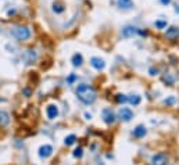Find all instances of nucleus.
<instances>
[{
  "mask_svg": "<svg viewBox=\"0 0 179 165\" xmlns=\"http://www.w3.org/2000/svg\"><path fill=\"white\" fill-rule=\"evenodd\" d=\"M75 142H76V136H75V135H70V136L65 137L64 144H65V146H72Z\"/></svg>",
  "mask_w": 179,
  "mask_h": 165,
  "instance_id": "2eb2a0df",
  "label": "nucleus"
},
{
  "mask_svg": "<svg viewBox=\"0 0 179 165\" xmlns=\"http://www.w3.org/2000/svg\"><path fill=\"white\" fill-rule=\"evenodd\" d=\"M164 103H165V104H173V103H175V99H173V97L165 99V100H164Z\"/></svg>",
  "mask_w": 179,
  "mask_h": 165,
  "instance_id": "5701e85b",
  "label": "nucleus"
},
{
  "mask_svg": "<svg viewBox=\"0 0 179 165\" xmlns=\"http://www.w3.org/2000/svg\"><path fill=\"white\" fill-rule=\"evenodd\" d=\"M53 11L57 13V14H60V13L64 11V6H63L61 3H59V2H56V3H53Z\"/></svg>",
  "mask_w": 179,
  "mask_h": 165,
  "instance_id": "dca6fc26",
  "label": "nucleus"
},
{
  "mask_svg": "<svg viewBox=\"0 0 179 165\" xmlns=\"http://www.w3.org/2000/svg\"><path fill=\"white\" fill-rule=\"evenodd\" d=\"M136 34H137V28H135V26H125L122 29V36L125 38H131Z\"/></svg>",
  "mask_w": 179,
  "mask_h": 165,
  "instance_id": "f8f14e48",
  "label": "nucleus"
},
{
  "mask_svg": "<svg viewBox=\"0 0 179 165\" xmlns=\"http://www.w3.org/2000/svg\"><path fill=\"white\" fill-rule=\"evenodd\" d=\"M13 35L15 36V39L18 40H28L31 38V31L26 26H15L13 29Z\"/></svg>",
  "mask_w": 179,
  "mask_h": 165,
  "instance_id": "f03ea898",
  "label": "nucleus"
},
{
  "mask_svg": "<svg viewBox=\"0 0 179 165\" xmlns=\"http://www.w3.org/2000/svg\"><path fill=\"white\" fill-rule=\"evenodd\" d=\"M74 157H75V158H81L82 155H83V150H82L81 147H78V148H75V150H74Z\"/></svg>",
  "mask_w": 179,
  "mask_h": 165,
  "instance_id": "412c9836",
  "label": "nucleus"
},
{
  "mask_svg": "<svg viewBox=\"0 0 179 165\" xmlns=\"http://www.w3.org/2000/svg\"><path fill=\"white\" fill-rule=\"evenodd\" d=\"M29 56V58H28V64H31V62H34L35 60H36V53H35L34 50H28V53H26Z\"/></svg>",
  "mask_w": 179,
  "mask_h": 165,
  "instance_id": "a211bd4d",
  "label": "nucleus"
},
{
  "mask_svg": "<svg viewBox=\"0 0 179 165\" xmlns=\"http://www.w3.org/2000/svg\"><path fill=\"white\" fill-rule=\"evenodd\" d=\"M129 99L126 97L125 95H117V103H120V104H124V103H126Z\"/></svg>",
  "mask_w": 179,
  "mask_h": 165,
  "instance_id": "aec40b11",
  "label": "nucleus"
},
{
  "mask_svg": "<svg viewBox=\"0 0 179 165\" xmlns=\"http://www.w3.org/2000/svg\"><path fill=\"white\" fill-rule=\"evenodd\" d=\"M117 4L121 10H131L133 7V2L132 0H117Z\"/></svg>",
  "mask_w": 179,
  "mask_h": 165,
  "instance_id": "9d476101",
  "label": "nucleus"
},
{
  "mask_svg": "<svg viewBox=\"0 0 179 165\" xmlns=\"http://www.w3.org/2000/svg\"><path fill=\"white\" fill-rule=\"evenodd\" d=\"M118 115H120V118L124 121V122H129V121L133 118V111H132L131 108H126V107H124V108L120 110Z\"/></svg>",
  "mask_w": 179,
  "mask_h": 165,
  "instance_id": "20e7f679",
  "label": "nucleus"
},
{
  "mask_svg": "<svg viewBox=\"0 0 179 165\" xmlns=\"http://www.w3.org/2000/svg\"><path fill=\"white\" fill-rule=\"evenodd\" d=\"M165 36H167V39L169 40H175L179 38V28H176V26H171V28L167 29V32H165Z\"/></svg>",
  "mask_w": 179,
  "mask_h": 165,
  "instance_id": "6e6552de",
  "label": "nucleus"
},
{
  "mask_svg": "<svg viewBox=\"0 0 179 165\" xmlns=\"http://www.w3.org/2000/svg\"><path fill=\"white\" fill-rule=\"evenodd\" d=\"M154 25H156V28H158V29H164V28H167V21L158 20V21L154 22Z\"/></svg>",
  "mask_w": 179,
  "mask_h": 165,
  "instance_id": "6ab92c4d",
  "label": "nucleus"
},
{
  "mask_svg": "<svg viewBox=\"0 0 179 165\" xmlns=\"http://www.w3.org/2000/svg\"><path fill=\"white\" fill-rule=\"evenodd\" d=\"M157 72H158L157 70H154V68H150V74H151V75H157Z\"/></svg>",
  "mask_w": 179,
  "mask_h": 165,
  "instance_id": "b1692460",
  "label": "nucleus"
},
{
  "mask_svg": "<svg viewBox=\"0 0 179 165\" xmlns=\"http://www.w3.org/2000/svg\"><path fill=\"white\" fill-rule=\"evenodd\" d=\"M82 62H83V57H82V54L76 53L72 56V65L74 67H81Z\"/></svg>",
  "mask_w": 179,
  "mask_h": 165,
  "instance_id": "4468645a",
  "label": "nucleus"
},
{
  "mask_svg": "<svg viewBox=\"0 0 179 165\" xmlns=\"http://www.w3.org/2000/svg\"><path fill=\"white\" fill-rule=\"evenodd\" d=\"M101 115H103V119L107 125H112V123L115 122V119H117V117H115V114L111 111V108H104L103 112H101Z\"/></svg>",
  "mask_w": 179,
  "mask_h": 165,
  "instance_id": "7ed1b4c3",
  "label": "nucleus"
},
{
  "mask_svg": "<svg viewBox=\"0 0 179 165\" xmlns=\"http://www.w3.org/2000/svg\"><path fill=\"white\" fill-rule=\"evenodd\" d=\"M146 133H147V131H146V128L143 125H137L136 128L133 129V136L137 137V139H140V137H144Z\"/></svg>",
  "mask_w": 179,
  "mask_h": 165,
  "instance_id": "9b49d317",
  "label": "nucleus"
},
{
  "mask_svg": "<svg viewBox=\"0 0 179 165\" xmlns=\"http://www.w3.org/2000/svg\"><path fill=\"white\" fill-rule=\"evenodd\" d=\"M85 117H86V119H90V118H92V114H89V112H86V114H85Z\"/></svg>",
  "mask_w": 179,
  "mask_h": 165,
  "instance_id": "a878e982",
  "label": "nucleus"
},
{
  "mask_svg": "<svg viewBox=\"0 0 179 165\" xmlns=\"http://www.w3.org/2000/svg\"><path fill=\"white\" fill-rule=\"evenodd\" d=\"M75 79H76V75H74V74H71V75H70V78L67 79V82H68V83H72V82L75 81Z\"/></svg>",
  "mask_w": 179,
  "mask_h": 165,
  "instance_id": "4be33fe9",
  "label": "nucleus"
},
{
  "mask_svg": "<svg viewBox=\"0 0 179 165\" xmlns=\"http://www.w3.org/2000/svg\"><path fill=\"white\" fill-rule=\"evenodd\" d=\"M46 114H47L49 119H54V118H57L59 117V107L54 106V104L47 106V108H46Z\"/></svg>",
  "mask_w": 179,
  "mask_h": 165,
  "instance_id": "1a4fd4ad",
  "label": "nucleus"
},
{
  "mask_svg": "<svg viewBox=\"0 0 179 165\" xmlns=\"http://www.w3.org/2000/svg\"><path fill=\"white\" fill-rule=\"evenodd\" d=\"M75 93H76V96H78L79 100L85 104H92V103H95V100H96L95 89H93L92 86H89V85H86V83L79 85V86L76 87Z\"/></svg>",
  "mask_w": 179,
  "mask_h": 165,
  "instance_id": "f257e3e1",
  "label": "nucleus"
},
{
  "mask_svg": "<svg viewBox=\"0 0 179 165\" xmlns=\"http://www.w3.org/2000/svg\"><path fill=\"white\" fill-rule=\"evenodd\" d=\"M90 65L97 71H103L104 67H106V62H104V60L100 58V57H92V58H90Z\"/></svg>",
  "mask_w": 179,
  "mask_h": 165,
  "instance_id": "39448f33",
  "label": "nucleus"
},
{
  "mask_svg": "<svg viewBox=\"0 0 179 165\" xmlns=\"http://www.w3.org/2000/svg\"><path fill=\"white\" fill-rule=\"evenodd\" d=\"M129 103L132 104V106H137V104L140 103V96H137V95H135V96H132L131 99H129Z\"/></svg>",
  "mask_w": 179,
  "mask_h": 165,
  "instance_id": "f3484780",
  "label": "nucleus"
},
{
  "mask_svg": "<svg viewBox=\"0 0 179 165\" xmlns=\"http://www.w3.org/2000/svg\"><path fill=\"white\" fill-rule=\"evenodd\" d=\"M161 3L164 4V6H167V4H169V3H171V0H161Z\"/></svg>",
  "mask_w": 179,
  "mask_h": 165,
  "instance_id": "393cba45",
  "label": "nucleus"
},
{
  "mask_svg": "<svg viewBox=\"0 0 179 165\" xmlns=\"http://www.w3.org/2000/svg\"><path fill=\"white\" fill-rule=\"evenodd\" d=\"M9 122H10V115L6 111H0V128L9 125Z\"/></svg>",
  "mask_w": 179,
  "mask_h": 165,
  "instance_id": "ddd939ff",
  "label": "nucleus"
},
{
  "mask_svg": "<svg viewBox=\"0 0 179 165\" xmlns=\"http://www.w3.org/2000/svg\"><path fill=\"white\" fill-rule=\"evenodd\" d=\"M167 155L164 153H158V154H154L153 158H151V162L153 165H167Z\"/></svg>",
  "mask_w": 179,
  "mask_h": 165,
  "instance_id": "423d86ee",
  "label": "nucleus"
},
{
  "mask_svg": "<svg viewBox=\"0 0 179 165\" xmlns=\"http://www.w3.org/2000/svg\"><path fill=\"white\" fill-rule=\"evenodd\" d=\"M51 154H53V147H51L50 144L40 146V148H39V157H42V158H47V157H50Z\"/></svg>",
  "mask_w": 179,
  "mask_h": 165,
  "instance_id": "0eeeda50",
  "label": "nucleus"
}]
</instances>
